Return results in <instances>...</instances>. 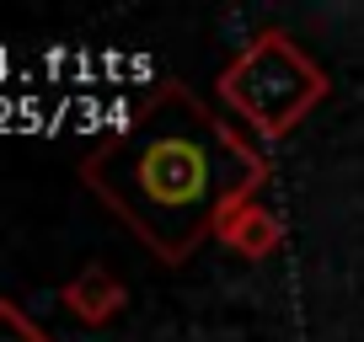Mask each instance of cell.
<instances>
[{"instance_id":"obj_1","label":"cell","mask_w":364,"mask_h":342,"mask_svg":"<svg viewBox=\"0 0 364 342\" xmlns=\"http://www.w3.org/2000/svg\"><path fill=\"white\" fill-rule=\"evenodd\" d=\"M268 150L215 118L182 80H161L129 113L124 128L86 150V187L156 263L177 267L204 241H215V219L230 198H257L268 187Z\"/></svg>"},{"instance_id":"obj_2","label":"cell","mask_w":364,"mask_h":342,"mask_svg":"<svg viewBox=\"0 0 364 342\" xmlns=\"http://www.w3.org/2000/svg\"><path fill=\"white\" fill-rule=\"evenodd\" d=\"M215 92H220V102L252 128V139L273 145V139L295 134V128L327 102L332 80L284 27H257V33L220 65Z\"/></svg>"},{"instance_id":"obj_3","label":"cell","mask_w":364,"mask_h":342,"mask_svg":"<svg viewBox=\"0 0 364 342\" xmlns=\"http://www.w3.org/2000/svg\"><path fill=\"white\" fill-rule=\"evenodd\" d=\"M215 241L230 246L236 257H247V263H268L284 246V219L273 209H262L257 198H230L215 219Z\"/></svg>"},{"instance_id":"obj_4","label":"cell","mask_w":364,"mask_h":342,"mask_svg":"<svg viewBox=\"0 0 364 342\" xmlns=\"http://www.w3.org/2000/svg\"><path fill=\"white\" fill-rule=\"evenodd\" d=\"M59 299H65V310L80 326H107V321L124 316L129 289H124V278L107 273V267H80V273L59 289Z\"/></svg>"},{"instance_id":"obj_5","label":"cell","mask_w":364,"mask_h":342,"mask_svg":"<svg viewBox=\"0 0 364 342\" xmlns=\"http://www.w3.org/2000/svg\"><path fill=\"white\" fill-rule=\"evenodd\" d=\"M0 342H54L16 299H0Z\"/></svg>"}]
</instances>
